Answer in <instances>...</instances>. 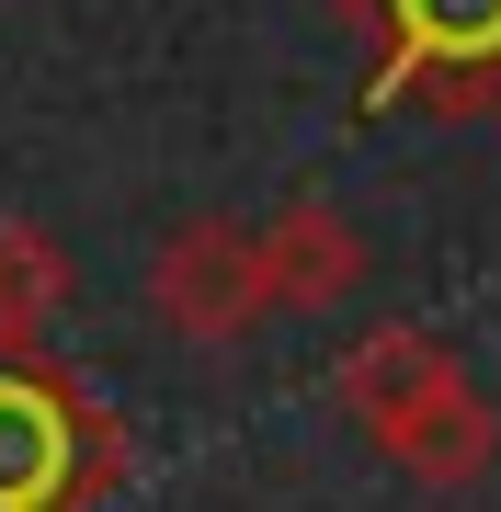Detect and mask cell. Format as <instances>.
I'll return each instance as SVG.
<instances>
[{
  "label": "cell",
  "instance_id": "1",
  "mask_svg": "<svg viewBox=\"0 0 501 512\" xmlns=\"http://www.w3.org/2000/svg\"><path fill=\"white\" fill-rule=\"evenodd\" d=\"M342 410L365 421V444H388V467H410L422 490H479L501 467V410L479 399V376L433 342L422 319H388L365 342H342Z\"/></svg>",
  "mask_w": 501,
  "mask_h": 512
},
{
  "label": "cell",
  "instance_id": "4",
  "mask_svg": "<svg viewBox=\"0 0 501 512\" xmlns=\"http://www.w3.org/2000/svg\"><path fill=\"white\" fill-rule=\"evenodd\" d=\"M149 319L171 330V342H205V353L251 342V330L274 319L251 228H240V217H194V228H171L160 251H149Z\"/></svg>",
  "mask_w": 501,
  "mask_h": 512
},
{
  "label": "cell",
  "instance_id": "2",
  "mask_svg": "<svg viewBox=\"0 0 501 512\" xmlns=\"http://www.w3.org/2000/svg\"><path fill=\"white\" fill-rule=\"evenodd\" d=\"M126 478L114 410L46 342H0V512H92Z\"/></svg>",
  "mask_w": 501,
  "mask_h": 512
},
{
  "label": "cell",
  "instance_id": "3",
  "mask_svg": "<svg viewBox=\"0 0 501 512\" xmlns=\"http://www.w3.org/2000/svg\"><path fill=\"white\" fill-rule=\"evenodd\" d=\"M365 35V103L501 114V0H342Z\"/></svg>",
  "mask_w": 501,
  "mask_h": 512
},
{
  "label": "cell",
  "instance_id": "5",
  "mask_svg": "<svg viewBox=\"0 0 501 512\" xmlns=\"http://www.w3.org/2000/svg\"><path fill=\"white\" fill-rule=\"evenodd\" d=\"M251 251H262V296H274V319H319V308H342V296L365 285V228H353L331 194L274 205V217L251 228Z\"/></svg>",
  "mask_w": 501,
  "mask_h": 512
},
{
  "label": "cell",
  "instance_id": "6",
  "mask_svg": "<svg viewBox=\"0 0 501 512\" xmlns=\"http://www.w3.org/2000/svg\"><path fill=\"white\" fill-rule=\"evenodd\" d=\"M69 308V251L35 217H0V342H46Z\"/></svg>",
  "mask_w": 501,
  "mask_h": 512
}]
</instances>
